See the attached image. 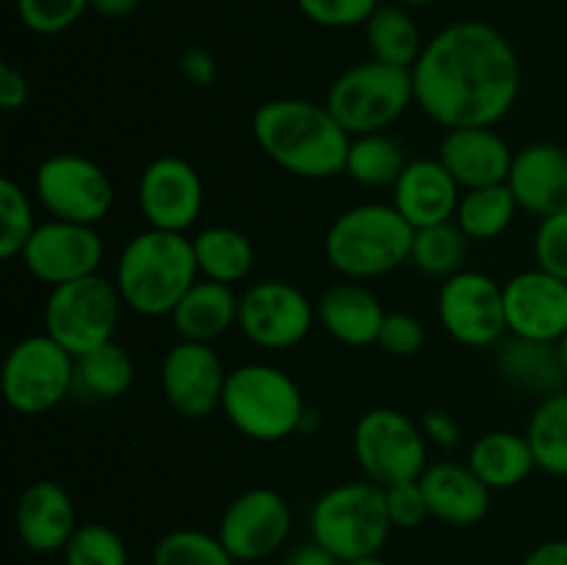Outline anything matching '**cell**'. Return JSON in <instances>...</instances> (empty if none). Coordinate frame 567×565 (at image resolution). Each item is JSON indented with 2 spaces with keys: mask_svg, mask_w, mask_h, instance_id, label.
I'll return each mask as SVG.
<instances>
[{
  "mask_svg": "<svg viewBox=\"0 0 567 565\" xmlns=\"http://www.w3.org/2000/svg\"><path fill=\"white\" fill-rule=\"evenodd\" d=\"M64 565H127L125 541L111 526L78 524L64 546Z\"/></svg>",
  "mask_w": 567,
  "mask_h": 565,
  "instance_id": "8d00e7d4",
  "label": "cell"
},
{
  "mask_svg": "<svg viewBox=\"0 0 567 565\" xmlns=\"http://www.w3.org/2000/svg\"><path fill=\"white\" fill-rule=\"evenodd\" d=\"M385 504L393 530H415L430 518V504L419 480L385 487Z\"/></svg>",
  "mask_w": 567,
  "mask_h": 565,
  "instance_id": "b9f144b4",
  "label": "cell"
},
{
  "mask_svg": "<svg viewBox=\"0 0 567 565\" xmlns=\"http://www.w3.org/2000/svg\"><path fill=\"white\" fill-rule=\"evenodd\" d=\"M252 136L266 158L305 181L343 175L352 136L324 103L302 97L266 100L252 114Z\"/></svg>",
  "mask_w": 567,
  "mask_h": 565,
  "instance_id": "7a4b0ae2",
  "label": "cell"
},
{
  "mask_svg": "<svg viewBox=\"0 0 567 565\" xmlns=\"http://www.w3.org/2000/svg\"><path fill=\"white\" fill-rule=\"evenodd\" d=\"M142 0H92V11H97L105 20H125L138 9Z\"/></svg>",
  "mask_w": 567,
  "mask_h": 565,
  "instance_id": "c3c4849f",
  "label": "cell"
},
{
  "mask_svg": "<svg viewBox=\"0 0 567 565\" xmlns=\"http://www.w3.org/2000/svg\"><path fill=\"white\" fill-rule=\"evenodd\" d=\"M192 242L199 277H205V280L236 286L252 275L255 247L247 233L227 225H214L199 230Z\"/></svg>",
  "mask_w": 567,
  "mask_h": 565,
  "instance_id": "83f0119b",
  "label": "cell"
},
{
  "mask_svg": "<svg viewBox=\"0 0 567 565\" xmlns=\"http://www.w3.org/2000/svg\"><path fill=\"white\" fill-rule=\"evenodd\" d=\"M14 6L28 31L37 37H59L92 9V0H14Z\"/></svg>",
  "mask_w": 567,
  "mask_h": 565,
  "instance_id": "74e56055",
  "label": "cell"
},
{
  "mask_svg": "<svg viewBox=\"0 0 567 565\" xmlns=\"http://www.w3.org/2000/svg\"><path fill=\"white\" fill-rule=\"evenodd\" d=\"M297 6L313 25L354 28L365 25L382 0H297Z\"/></svg>",
  "mask_w": 567,
  "mask_h": 565,
  "instance_id": "f35d334b",
  "label": "cell"
},
{
  "mask_svg": "<svg viewBox=\"0 0 567 565\" xmlns=\"http://www.w3.org/2000/svg\"><path fill=\"white\" fill-rule=\"evenodd\" d=\"M103 255V238L94 230V225L48 219L44 225H37L20 258L33 280L55 288L97 275Z\"/></svg>",
  "mask_w": 567,
  "mask_h": 565,
  "instance_id": "9a60e30c",
  "label": "cell"
},
{
  "mask_svg": "<svg viewBox=\"0 0 567 565\" xmlns=\"http://www.w3.org/2000/svg\"><path fill=\"white\" fill-rule=\"evenodd\" d=\"M507 336L557 343L567 332V282L546 269L518 271L504 282Z\"/></svg>",
  "mask_w": 567,
  "mask_h": 565,
  "instance_id": "ac0fdd59",
  "label": "cell"
},
{
  "mask_svg": "<svg viewBox=\"0 0 567 565\" xmlns=\"http://www.w3.org/2000/svg\"><path fill=\"white\" fill-rule=\"evenodd\" d=\"M391 192V203L415 230L452 222L463 197V188L441 164V158L410 161Z\"/></svg>",
  "mask_w": 567,
  "mask_h": 565,
  "instance_id": "7402d4cb",
  "label": "cell"
},
{
  "mask_svg": "<svg viewBox=\"0 0 567 565\" xmlns=\"http://www.w3.org/2000/svg\"><path fill=\"white\" fill-rule=\"evenodd\" d=\"M535 260L548 275L567 282V208L540 219L535 233Z\"/></svg>",
  "mask_w": 567,
  "mask_h": 565,
  "instance_id": "ab89813d",
  "label": "cell"
},
{
  "mask_svg": "<svg viewBox=\"0 0 567 565\" xmlns=\"http://www.w3.org/2000/svg\"><path fill=\"white\" fill-rule=\"evenodd\" d=\"M363 28L371 59L382 61V64L413 70L426 44L419 22L402 3H382Z\"/></svg>",
  "mask_w": 567,
  "mask_h": 565,
  "instance_id": "f1b7e54d",
  "label": "cell"
},
{
  "mask_svg": "<svg viewBox=\"0 0 567 565\" xmlns=\"http://www.w3.org/2000/svg\"><path fill=\"white\" fill-rule=\"evenodd\" d=\"M280 565H343V563L332 557L324 546H319L316 541H308L293 546Z\"/></svg>",
  "mask_w": 567,
  "mask_h": 565,
  "instance_id": "bcb514c9",
  "label": "cell"
},
{
  "mask_svg": "<svg viewBox=\"0 0 567 565\" xmlns=\"http://www.w3.org/2000/svg\"><path fill=\"white\" fill-rule=\"evenodd\" d=\"M343 565H391V563H385V559H380V554H377V557L354 559V563H343Z\"/></svg>",
  "mask_w": 567,
  "mask_h": 565,
  "instance_id": "681fc988",
  "label": "cell"
},
{
  "mask_svg": "<svg viewBox=\"0 0 567 565\" xmlns=\"http://www.w3.org/2000/svg\"><path fill=\"white\" fill-rule=\"evenodd\" d=\"M316 319L324 327L330 338L347 347H371L377 343L385 321L380 299L358 280H341L324 288L319 305H316Z\"/></svg>",
  "mask_w": 567,
  "mask_h": 565,
  "instance_id": "cb8c5ba5",
  "label": "cell"
},
{
  "mask_svg": "<svg viewBox=\"0 0 567 565\" xmlns=\"http://www.w3.org/2000/svg\"><path fill=\"white\" fill-rule=\"evenodd\" d=\"M421 430H424L426 441L435 443V446L441 449H457L460 441H463L457 419L443 408L426 410V413L421 415Z\"/></svg>",
  "mask_w": 567,
  "mask_h": 565,
  "instance_id": "7bdbcfd3",
  "label": "cell"
},
{
  "mask_svg": "<svg viewBox=\"0 0 567 565\" xmlns=\"http://www.w3.org/2000/svg\"><path fill=\"white\" fill-rule=\"evenodd\" d=\"M468 465L491 491H509L529 480L532 471L537 469V460L529 438L496 430L476 438L468 452Z\"/></svg>",
  "mask_w": 567,
  "mask_h": 565,
  "instance_id": "4316f807",
  "label": "cell"
},
{
  "mask_svg": "<svg viewBox=\"0 0 567 565\" xmlns=\"http://www.w3.org/2000/svg\"><path fill=\"white\" fill-rule=\"evenodd\" d=\"M0 388L14 413H50L75 391V358L48 332L25 336L6 355Z\"/></svg>",
  "mask_w": 567,
  "mask_h": 565,
  "instance_id": "9c48e42d",
  "label": "cell"
},
{
  "mask_svg": "<svg viewBox=\"0 0 567 565\" xmlns=\"http://www.w3.org/2000/svg\"><path fill=\"white\" fill-rule=\"evenodd\" d=\"M153 565H238L221 546L219 535L192 530H172L155 543Z\"/></svg>",
  "mask_w": 567,
  "mask_h": 565,
  "instance_id": "e575fe53",
  "label": "cell"
},
{
  "mask_svg": "<svg viewBox=\"0 0 567 565\" xmlns=\"http://www.w3.org/2000/svg\"><path fill=\"white\" fill-rule=\"evenodd\" d=\"M415 227L393 203H360L332 219L324 258L343 280H374L410 264Z\"/></svg>",
  "mask_w": 567,
  "mask_h": 565,
  "instance_id": "277c9868",
  "label": "cell"
},
{
  "mask_svg": "<svg viewBox=\"0 0 567 565\" xmlns=\"http://www.w3.org/2000/svg\"><path fill=\"white\" fill-rule=\"evenodd\" d=\"M419 482L424 487L430 515L443 524L474 526L491 510L493 491L471 471L468 463H430Z\"/></svg>",
  "mask_w": 567,
  "mask_h": 565,
  "instance_id": "603a6c76",
  "label": "cell"
},
{
  "mask_svg": "<svg viewBox=\"0 0 567 565\" xmlns=\"http://www.w3.org/2000/svg\"><path fill=\"white\" fill-rule=\"evenodd\" d=\"M37 230L33 205L25 188L11 177L0 181V258L14 260Z\"/></svg>",
  "mask_w": 567,
  "mask_h": 565,
  "instance_id": "d590c367",
  "label": "cell"
},
{
  "mask_svg": "<svg viewBox=\"0 0 567 565\" xmlns=\"http://www.w3.org/2000/svg\"><path fill=\"white\" fill-rule=\"evenodd\" d=\"M33 194L50 219L78 225H97L114 205L109 172L81 153L48 155L33 172Z\"/></svg>",
  "mask_w": 567,
  "mask_h": 565,
  "instance_id": "8fae6325",
  "label": "cell"
},
{
  "mask_svg": "<svg viewBox=\"0 0 567 565\" xmlns=\"http://www.w3.org/2000/svg\"><path fill=\"white\" fill-rule=\"evenodd\" d=\"M424 325H421L413 314L396 310V314H385L380 338H377V347L385 355H391V358H413V355L424 347Z\"/></svg>",
  "mask_w": 567,
  "mask_h": 565,
  "instance_id": "60d3db41",
  "label": "cell"
},
{
  "mask_svg": "<svg viewBox=\"0 0 567 565\" xmlns=\"http://www.w3.org/2000/svg\"><path fill=\"white\" fill-rule=\"evenodd\" d=\"M437 158L465 192L507 183L515 153L493 127H454L437 144Z\"/></svg>",
  "mask_w": 567,
  "mask_h": 565,
  "instance_id": "44dd1931",
  "label": "cell"
},
{
  "mask_svg": "<svg viewBox=\"0 0 567 565\" xmlns=\"http://www.w3.org/2000/svg\"><path fill=\"white\" fill-rule=\"evenodd\" d=\"M415 103L446 131L493 127L520 94V61L498 28L452 22L426 39L413 66Z\"/></svg>",
  "mask_w": 567,
  "mask_h": 565,
  "instance_id": "6da1fadb",
  "label": "cell"
},
{
  "mask_svg": "<svg viewBox=\"0 0 567 565\" xmlns=\"http://www.w3.org/2000/svg\"><path fill=\"white\" fill-rule=\"evenodd\" d=\"M205 205V186L194 164L177 155H161L138 177V210L147 227L186 233L197 225Z\"/></svg>",
  "mask_w": 567,
  "mask_h": 565,
  "instance_id": "2e32d148",
  "label": "cell"
},
{
  "mask_svg": "<svg viewBox=\"0 0 567 565\" xmlns=\"http://www.w3.org/2000/svg\"><path fill=\"white\" fill-rule=\"evenodd\" d=\"M17 537L33 554L64 552L78 530L75 504L64 485L55 480H37L22 491L14 510Z\"/></svg>",
  "mask_w": 567,
  "mask_h": 565,
  "instance_id": "ffe728a7",
  "label": "cell"
},
{
  "mask_svg": "<svg viewBox=\"0 0 567 565\" xmlns=\"http://www.w3.org/2000/svg\"><path fill=\"white\" fill-rule=\"evenodd\" d=\"M291 524L293 515L282 493L249 487L227 504L216 535L238 565H258L286 546Z\"/></svg>",
  "mask_w": 567,
  "mask_h": 565,
  "instance_id": "4fadbf2b",
  "label": "cell"
},
{
  "mask_svg": "<svg viewBox=\"0 0 567 565\" xmlns=\"http://www.w3.org/2000/svg\"><path fill=\"white\" fill-rule=\"evenodd\" d=\"M496 369L509 388L529 397L546 399L565 391V366L559 358V347L551 341L507 336L498 343Z\"/></svg>",
  "mask_w": 567,
  "mask_h": 565,
  "instance_id": "d4e9b609",
  "label": "cell"
},
{
  "mask_svg": "<svg viewBox=\"0 0 567 565\" xmlns=\"http://www.w3.org/2000/svg\"><path fill=\"white\" fill-rule=\"evenodd\" d=\"M557 347H559V358H563L565 374H567V332H565L563 338H559V341H557Z\"/></svg>",
  "mask_w": 567,
  "mask_h": 565,
  "instance_id": "f907efd6",
  "label": "cell"
},
{
  "mask_svg": "<svg viewBox=\"0 0 567 565\" xmlns=\"http://www.w3.org/2000/svg\"><path fill=\"white\" fill-rule=\"evenodd\" d=\"M308 521L310 541L324 546L341 563L377 557L393 530L385 487L371 480L332 485L316 499Z\"/></svg>",
  "mask_w": 567,
  "mask_h": 565,
  "instance_id": "8992f818",
  "label": "cell"
},
{
  "mask_svg": "<svg viewBox=\"0 0 567 565\" xmlns=\"http://www.w3.org/2000/svg\"><path fill=\"white\" fill-rule=\"evenodd\" d=\"M227 369L214 343L177 341L161 363V388L177 415L188 421L208 419L221 408Z\"/></svg>",
  "mask_w": 567,
  "mask_h": 565,
  "instance_id": "e0dca14e",
  "label": "cell"
},
{
  "mask_svg": "<svg viewBox=\"0 0 567 565\" xmlns=\"http://www.w3.org/2000/svg\"><path fill=\"white\" fill-rule=\"evenodd\" d=\"M238 302L241 294L233 286L199 277L172 310V327L181 341L214 343L238 327Z\"/></svg>",
  "mask_w": 567,
  "mask_h": 565,
  "instance_id": "484cf974",
  "label": "cell"
},
{
  "mask_svg": "<svg viewBox=\"0 0 567 565\" xmlns=\"http://www.w3.org/2000/svg\"><path fill=\"white\" fill-rule=\"evenodd\" d=\"M413 103V70L382 64L374 59L343 70L327 89L324 100L349 136L385 133V127L402 120Z\"/></svg>",
  "mask_w": 567,
  "mask_h": 565,
  "instance_id": "52a82bcc",
  "label": "cell"
},
{
  "mask_svg": "<svg viewBox=\"0 0 567 565\" xmlns=\"http://www.w3.org/2000/svg\"><path fill=\"white\" fill-rule=\"evenodd\" d=\"M509 192L520 210L546 219L567 208V150L551 142H535L518 150L507 175Z\"/></svg>",
  "mask_w": 567,
  "mask_h": 565,
  "instance_id": "d6986e66",
  "label": "cell"
},
{
  "mask_svg": "<svg viewBox=\"0 0 567 565\" xmlns=\"http://www.w3.org/2000/svg\"><path fill=\"white\" fill-rule=\"evenodd\" d=\"M136 380V363L131 352L116 341L103 343L75 358V391L94 402H111L131 391Z\"/></svg>",
  "mask_w": 567,
  "mask_h": 565,
  "instance_id": "f546056e",
  "label": "cell"
},
{
  "mask_svg": "<svg viewBox=\"0 0 567 565\" xmlns=\"http://www.w3.org/2000/svg\"><path fill=\"white\" fill-rule=\"evenodd\" d=\"M524 435L529 438L537 469L551 476H567V391L537 402Z\"/></svg>",
  "mask_w": 567,
  "mask_h": 565,
  "instance_id": "d6a6232c",
  "label": "cell"
},
{
  "mask_svg": "<svg viewBox=\"0 0 567 565\" xmlns=\"http://www.w3.org/2000/svg\"><path fill=\"white\" fill-rule=\"evenodd\" d=\"M28 97H31V83H28L25 72L17 70L11 61H0V109L3 111H20L25 109Z\"/></svg>",
  "mask_w": 567,
  "mask_h": 565,
  "instance_id": "ee69618b",
  "label": "cell"
},
{
  "mask_svg": "<svg viewBox=\"0 0 567 565\" xmlns=\"http://www.w3.org/2000/svg\"><path fill=\"white\" fill-rule=\"evenodd\" d=\"M122 308L125 305L116 291V282L97 271L50 288L42 310L44 332L59 341L72 358H81L114 341Z\"/></svg>",
  "mask_w": 567,
  "mask_h": 565,
  "instance_id": "ba28073f",
  "label": "cell"
},
{
  "mask_svg": "<svg viewBox=\"0 0 567 565\" xmlns=\"http://www.w3.org/2000/svg\"><path fill=\"white\" fill-rule=\"evenodd\" d=\"M465 253H468V236L457 227V222H441V225L421 227L413 236L410 264L426 277L449 280L452 275L463 271Z\"/></svg>",
  "mask_w": 567,
  "mask_h": 565,
  "instance_id": "836d02e7",
  "label": "cell"
},
{
  "mask_svg": "<svg viewBox=\"0 0 567 565\" xmlns=\"http://www.w3.org/2000/svg\"><path fill=\"white\" fill-rule=\"evenodd\" d=\"M393 3H402V6H432L437 0H393Z\"/></svg>",
  "mask_w": 567,
  "mask_h": 565,
  "instance_id": "816d5d0a",
  "label": "cell"
},
{
  "mask_svg": "<svg viewBox=\"0 0 567 565\" xmlns=\"http://www.w3.org/2000/svg\"><path fill=\"white\" fill-rule=\"evenodd\" d=\"M199 280L194 242L186 233H136L116 258L114 282L122 305L144 319L172 316L183 294Z\"/></svg>",
  "mask_w": 567,
  "mask_h": 565,
  "instance_id": "3957f363",
  "label": "cell"
},
{
  "mask_svg": "<svg viewBox=\"0 0 567 565\" xmlns=\"http://www.w3.org/2000/svg\"><path fill=\"white\" fill-rule=\"evenodd\" d=\"M221 413L244 438L258 443L286 441L308 419L305 397L293 377L260 360L227 371Z\"/></svg>",
  "mask_w": 567,
  "mask_h": 565,
  "instance_id": "5b68a950",
  "label": "cell"
},
{
  "mask_svg": "<svg viewBox=\"0 0 567 565\" xmlns=\"http://www.w3.org/2000/svg\"><path fill=\"white\" fill-rule=\"evenodd\" d=\"M316 308L302 288L286 280L252 282L238 302V330L260 349H291L308 338Z\"/></svg>",
  "mask_w": 567,
  "mask_h": 565,
  "instance_id": "5bb4252c",
  "label": "cell"
},
{
  "mask_svg": "<svg viewBox=\"0 0 567 565\" xmlns=\"http://www.w3.org/2000/svg\"><path fill=\"white\" fill-rule=\"evenodd\" d=\"M437 319H441L443 330L463 347H498L507 338L504 286L485 271H457L441 282Z\"/></svg>",
  "mask_w": 567,
  "mask_h": 565,
  "instance_id": "7c38bea8",
  "label": "cell"
},
{
  "mask_svg": "<svg viewBox=\"0 0 567 565\" xmlns=\"http://www.w3.org/2000/svg\"><path fill=\"white\" fill-rule=\"evenodd\" d=\"M181 72L186 75V81L194 83V86H210V83L216 81V75H219V66H216L214 53L197 44V48L183 50Z\"/></svg>",
  "mask_w": 567,
  "mask_h": 565,
  "instance_id": "f6af8a7d",
  "label": "cell"
},
{
  "mask_svg": "<svg viewBox=\"0 0 567 565\" xmlns=\"http://www.w3.org/2000/svg\"><path fill=\"white\" fill-rule=\"evenodd\" d=\"M404 147L388 133L352 136L347 153V175L365 188H393L408 166Z\"/></svg>",
  "mask_w": 567,
  "mask_h": 565,
  "instance_id": "1f68e13d",
  "label": "cell"
},
{
  "mask_svg": "<svg viewBox=\"0 0 567 565\" xmlns=\"http://www.w3.org/2000/svg\"><path fill=\"white\" fill-rule=\"evenodd\" d=\"M352 449L365 480L380 487L421 480L426 471V435L408 413L374 408L354 424Z\"/></svg>",
  "mask_w": 567,
  "mask_h": 565,
  "instance_id": "30bf717a",
  "label": "cell"
},
{
  "mask_svg": "<svg viewBox=\"0 0 567 565\" xmlns=\"http://www.w3.org/2000/svg\"><path fill=\"white\" fill-rule=\"evenodd\" d=\"M520 565H567V537L540 543L526 554Z\"/></svg>",
  "mask_w": 567,
  "mask_h": 565,
  "instance_id": "7dc6e473",
  "label": "cell"
},
{
  "mask_svg": "<svg viewBox=\"0 0 567 565\" xmlns=\"http://www.w3.org/2000/svg\"><path fill=\"white\" fill-rule=\"evenodd\" d=\"M518 210L520 205L507 183H496V186L465 188L454 222L468 236V242H491L509 230Z\"/></svg>",
  "mask_w": 567,
  "mask_h": 565,
  "instance_id": "4dcf8cb0",
  "label": "cell"
}]
</instances>
